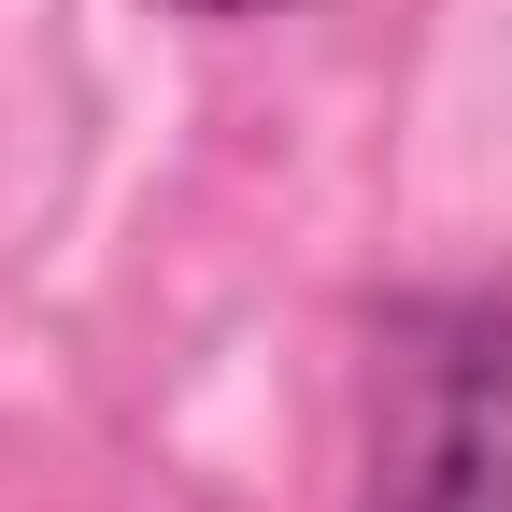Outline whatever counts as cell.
<instances>
[{
    "label": "cell",
    "mask_w": 512,
    "mask_h": 512,
    "mask_svg": "<svg viewBox=\"0 0 512 512\" xmlns=\"http://www.w3.org/2000/svg\"><path fill=\"white\" fill-rule=\"evenodd\" d=\"M356 512H512V271L384 299Z\"/></svg>",
    "instance_id": "cell-1"
},
{
    "label": "cell",
    "mask_w": 512,
    "mask_h": 512,
    "mask_svg": "<svg viewBox=\"0 0 512 512\" xmlns=\"http://www.w3.org/2000/svg\"><path fill=\"white\" fill-rule=\"evenodd\" d=\"M157 15H200V29H242V15H285V0H157Z\"/></svg>",
    "instance_id": "cell-2"
}]
</instances>
